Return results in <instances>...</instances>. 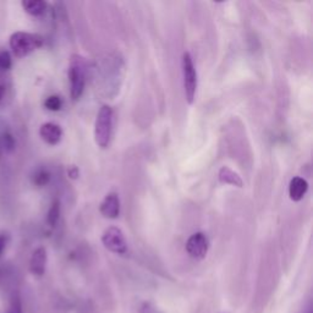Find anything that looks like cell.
I'll list each match as a JSON object with an SVG mask.
<instances>
[{
  "instance_id": "cell-1",
  "label": "cell",
  "mask_w": 313,
  "mask_h": 313,
  "mask_svg": "<svg viewBox=\"0 0 313 313\" xmlns=\"http://www.w3.org/2000/svg\"><path fill=\"white\" fill-rule=\"evenodd\" d=\"M113 109L109 105H103L97 114L94 124V139L97 146L107 148L110 143L113 132Z\"/></svg>"
},
{
  "instance_id": "cell-2",
  "label": "cell",
  "mask_w": 313,
  "mask_h": 313,
  "mask_svg": "<svg viewBox=\"0 0 313 313\" xmlns=\"http://www.w3.org/2000/svg\"><path fill=\"white\" fill-rule=\"evenodd\" d=\"M69 78L71 97L73 101H77L83 93L86 83V62L80 55H72L70 59Z\"/></svg>"
},
{
  "instance_id": "cell-3",
  "label": "cell",
  "mask_w": 313,
  "mask_h": 313,
  "mask_svg": "<svg viewBox=\"0 0 313 313\" xmlns=\"http://www.w3.org/2000/svg\"><path fill=\"white\" fill-rule=\"evenodd\" d=\"M183 76L186 101L188 104H192L197 91V72L194 69L193 62H192L191 54L188 52H185L183 55Z\"/></svg>"
},
{
  "instance_id": "cell-4",
  "label": "cell",
  "mask_w": 313,
  "mask_h": 313,
  "mask_svg": "<svg viewBox=\"0 0 313 313\" xmlns=\"http://www.w3.org/2000/svg\"><path fill=\"white\" fill-rule=\"evenodd\" d=\"M10 46H11L15 55L21 58L39 48L42 46V38L39 36L30 35V33L17 32L11 36Z\"/></svg>"
},
{
  "instance_id": "cell-5",
  "label": "cell",
  "mask_w": 313,
  "mask_h": 313,
  "mask_svg": "<svg viewBox=\"0 0 313 313\" xmlns=\"http://www.w3.org/2000/svg\"><path fill=\"white\" fill-rule=\"evenodd\" d=\"M102 243L110 252L117 254H125L127 252V243L125 240L123 231L117 226H110L105 229L102 236Z\"/></svg>"
},
{
  "instance_id": "cell-6",
  "label": "cell",
  "mask_w": 313,
  "mask_h": 313,
  "mask_svg": "<svg viewBox=\"0 0 313 313\" xmlns=\"http://www.w3.org/2000/svg\"><path fill=\"white\" fill-rule=\"evenodd\" d=\"M186 251L194 259H203L208 252V239L203 233H194L186 243Z\"/></svg>"
},
{
  "instance_id": "cell-7",
  "label": "cell",
  "mask_w": 313,
  "mask_h": 313,
  "mask_svg": "<svg viewBox=\"0 0 313 313\" xmlns=\"http://www.w3.org/2000/svg\"><path fill=\"white\" fill-rule=\"evenodd\" d=\"M101 210L102 215L108 219H115L119 217L120 214V198L118 193H108L101 203Z\"/></svg>"
},
{
  "instance_id": "cell-8",
  "label": "cell",
  "mask_w": 313,
  "mask_h": 313,
  "mask_svg": "<svg viewBox=\"0 0 313 313\" xmlns=\"http://www.w3.org/2000/svg\"><path fill=\"white\" fill-rule=\"evenodd\" d=\"M39 135H41L44 142L52 144V146H55V144L59 143L63 137V130L57 124L46 123L42 125L41 130H39Z\"/></svg>"
},
{
  "instance_id": "cell-9",
  "label": "cell",
  "mask_w": 313,
  "mask_h": 313,
  "mask_svg": "<svg viewBox=\"0 0 313 313\" xmlns=\"http://www.w3.org/2000/svg\"><path fill=\"white\" fill-rule=\"evenodd\" d=\"M46 265H47V251L44 247H39L32 253L30 261V269L31 272L35 275H41L44 274L46 272Z\"/></svg>"
},
{
  "instance_id": "cell-10",
  "label": "cell",
  "mask_w": 313,
  "mask_h": 313,
  "mask_svg": "<svg viewBox=\"0 0 313 313\" xmlns=\"http://www.w3.org/2000/svg\"><path fill=\"white\" fill-rule=\"evenodd\" d=\"M307 190H309V183L304 178L296 176V178H294L290 181V185H289V196H290L291 201L299 202L304 198Z\"/></svg>"
},
{
  "instance_id": "cell-11",
  "label": "cell",
  "mask_w": 313,
  "mask_h": 313,
  "mask_svg": "<svg viewBox=\"0 0 313 313\" xmlns=\"http://www.w3.org/2000/svg\"><path fill=\"white\" fill-rule=\"evenodd\" d=\"M218 178L222 184H229V185L236 186V188H243V179L240 178L235 172L228 167H223L218 173Z\"/></svg>"
},
{
  "instance_id": "cell-12",
  "label": "cell",
  "mask_w": 313,
  "mask_h": 313,
  "mask_svg": "<svg viewBox=\"0 0 313 313\" xmlns=\"http://www.w3.org/2000/svg\"><path fill=\"white\" fill-rule=\"evenodd\" d=\"M22 6L26 10V12H28L30 15L39 16L46 11L47 4L42 0H27V1L22 2Z\"/></svg>"
},
{
  "instance_id": "cell-13",
  "label": "cell",
  "mask_w": 313,
  "mask_h": 313,
  "mask_svg": "<svg viewBox=\"0 0 313 313\" xmlns=\"http://www.w3.org/2000/svg\"><path fill=\"white\" fill-rule=\"evenodd\" d=\"M59 215H60V204L59 202H54L52 204L51 209L48 212V217H47V222H48L49 225L54 226L57 224V222L59 220Z\"/></svg>"
},
{
  "instance_id": "cell-14",
  "label": "cell",
  "mask_w": 313,
  "mask_h": 313,
  "mask_svg": "<svg viewBox=\"0 0 313 313\" xmlns=\"http://www.w3.org/2000/svg\"><path fill=\"white\" fill-rule=\"evenodd\" d=\"M44 107L48 110L52 112H58V110L62 109L63 107V101L59 96H51L46 99L44 102Z\"/></svg>"
},
{
  "instance_id": "cell-15",
  "label": "cell",
  "mask_w": 313,
  "mask_h": 313,
  "mask_svg": "<svg viewBox=\"0 0 313 313\" xmlns=\"http://www.w3.org/2000/svg\"><path fill=\"white\" fill-rule=\"evenodd\" d=\"M11 66V57L7 52H0V70H7Z\"/></svg>"
},
{
  "instance_id": "cell-16",
  "label": "cell",
  "mask_w": 313,
  "mask_h": 313,
  "mask_svg": "<svg viewBox=\"0 0 313 313\" xmlns=\"http://www.w3.org/2000/svg\"><path fill=\"white\" fill-rule=\"evenodd\" d=\"M48 181H49V174L47 172H44V170H41V172H38L35 176V183L38 186L46 185Z\"/></svg>"
},
{
  "instance_id": "cell-17",
  "label": "cell",
  "mask_w": 313,
  "mask_h": 313,
  "mask_svg": "<svg viewBox=\"0 0 313 313\" xmlns=\"http://www.w3.org/2000/svg\"><path fill=\"white\" fill-rule=\"evenodd\" d=\"M2 141H4L5 148L12 149L15 147V139H14V137H12L11 135H9V133H5L4 138H2Z\"/></svg>"
},
{
  "instance_id": "cell-18",
  "label": "cell",
  "mask_w": 313,
  "mask_h": 313,
  "mask_svg": "<svg viewBox=\"0 0 313 313\" xmlns=\"http://www.w3.org/2000/svg\"><path fill=\"white\" fill-rule=\"evenodd\" d=\"M5 247H6V239H5V236L0 235V256H1L2 252H4Z\"/></svg>"
},
{
  "instance_id": "cell-19",
  "label": "cell",
  "mask_w": 313,
  "mask_h": 313,
  "mask_svg": "<svg viewBox=\"0 0 313 313\" xmlns=\"http://www.w3.org/2000/svg\"><path fill=\"white\" fill-rule=\"evenodd\" d=\"M67 173H69V175L72 179H76L78 176V170H77V168H76V167H71L70 170Z\"/></svg>"
},
{
  "instance_id": "cell-20",
  "label": "cell",
  "mask_w": 313,
  "mask_h": 313,
  "mask_svg": "<svg viewBox=\"0 0 313 313\" xmlns=\"http://www.w3.org/2000/svg\"><path fill=\"white\" fill-rule=\"evenodd\" d=\"M4 92H5V88L2 87V86H0V99L4 97Z\"/></svg>"
},
{
  "instance_id": "cell-21",
  "label": "cell",
  "mask_w": 313,
  "mask_h": 313,
  "mask_svg": "<svg viewBox=\"0 0 313 313\" xmlns=\"http://www.w3.org/2000/svg\"><path fill=\"white\" fill-rule=\"evenodd\" d=\"M9 313H20V311H18V310H12V311H10Z\"/></svg>"
},
{
  "instance_id": "cell-22",
  "label": "cell",
  "mask_w": 313,
  "mask_h": 313,
  "mask_svg": "<svg viewBox=\"0 0 313 313\" xmlns=\"http://www.w3.org/2000/svg\"><path fill=\"white\" fill-rule=\"evenodd\" d=\"M310 313H311V312H310Z\"/></svg>"
}]
</instances>
